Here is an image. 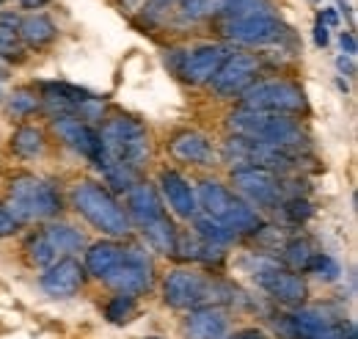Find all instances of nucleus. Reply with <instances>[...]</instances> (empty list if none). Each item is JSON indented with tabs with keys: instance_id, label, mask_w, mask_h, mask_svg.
I'll return each mask as SVG.
<instances>
[{
	"instance_id": "nucleus-27",
	"label": "nucleus",
	"mask_w": 358,
	"mask_h": 339,
	"mask_svg": "<svg viewBox=\"0 0 358 339\" xmlns=\"http://www.w3.org/2000/svg\"><path fill=\"white\" fill-rule=\"evenodd\" d=\"M314 251H317L314 243L309 237H303V235H295V237H289L281 246V256H284L287 268L295 270V273H303L306 270V265H309V259L314 256Z\"/></svg>"
},
{
	"instance_id": "nucleus-21",
	"label": "nucleus",
	"mask_w": 358,
	"mask_h": 339,
	"mask_svg": "<svg viewBox=\"0 0 358 339\" xmlns=\"http://www.w3.org/2000/svg\"><path fill=\"white\" fill-rule=\"evenodd\" d=\"M174 256L179 259H187V262H201V265H224L226 251L221 246H213L196 235H187V237H177V249H174Z\"/></svg>"
},
{
	"instance_id": "nucleus-26",
	"label": "nucleus",
	"mask_w": 358,
	"mask_h": 339,
	"mask_svg": "<svg viewBox=\"0 0 358 339\" xmlns=\"http://www.w3.org/2000/svg\"><path fill=\"white\" fill-rule=\"evenodd\" d=\"M45 232L47 237L52 240V246H55L58 254L72 256L75 251H83L86 249L83 232L75 229V226H69V223H50V226H45Z\"/></svg>"
},
{
	"instance_id": "nucleus-10",
	"label": "nucleus",
	"mask_w": 358,
	"mask_h": 339,
	"mask_svg": "<svg viewBox=\"0 0 358 339\" xmlns=\"http://www.w3.org/2000/svg\"><path fill=\"white\" fill-rule=\"evenodd\" d=\"M218 31L229 42L248 44V47H268L289 36V28L281 22L275 8L245 14V17H231V20H218Z\"/></svg>"
},
{
	"instance_id": "nucleus-22",
	"label": "nucleus",
	"mask_w": 358,
	"mask_h": 339,
	"mask_svg": "<svg viewBox=\"0 0 358 339\" xmlns=\"http://www.w3.org/2000/svg\"><path fill=\"white\" fill-rule=\"evenodd\" d=\"M17 34H20V42L25 47H36L39 50V47H47V44L55 42L58 28L47 14H28V17L20 20Z\"/></svg>"
},
{
	"instance_id": "nucleus-18",
	"label": "nucleus",
	"mask_w": 358,
	"mask_h": 339,
	"mask_svg": "<svg viewBox=\"0 0 358 339\" xmlns=\"http://www.w3.org/2000/svg\"><path fill=\"white\" fill-rule=\"evenodd\" d=\"M169 152L174 160L187 163V166H213L215 163V149L204 132L196 130H182L169 141Z\"/></svg>"
},
{
	"instance_id": "nucleus-16",
	"label": "nucleus",
	"mask_w": 358,
	"mask_h": 339,
	"mask_svg": "<svg viewBox=\"0 0 358 339\" xmlns=\"http://www.w3.org/2000/svg\"><path fill=\"white\" fill-rule=\"evenodd\" d=\"M160 193L166 199V205L174 210V215L179 218H196L199 215V196H196V185L174 169H166L157 179Z\"/></svg>"
},
{
	"instance_id": "nucleus-24",
	"label": "nucleus",
	"mask_w": 358,
	"mask_h": 339,
	"mask_svg": "<svg viewBox=\"0 0 358 339\" xmlns=\"http://www.w3.org/2000/svg\"><path fill=\"white\" fill-rule=\"evenodd\" d=\"M11 149L14 155L20 158H42L47 149V141H45V132L34 125H22L11 132Z\"/></svg>"
},
{
	"instance_id": "nucleus-36",
	"label": "nucleus",
	"mask_w": 358,
	"mask_h": 339,
	"mask_svg": "<svg viewBox=\"0 0 358 339\" xmlns=\"http://www.w3.org/2000/svg\"><path fill=\"white\" fill-rule=\"evenodd\" d=\"M339 42H342V50L348 53V58H356L358 44H356V36H353V31H342V36H339Z\"/></svg>"
},
{
	"instance_id": "nucleus-4",
	"label": "nucleus",
	"mask_w": 358,
	"mask_h": 339,
	"mask_svg": "<svg viewBox=\"0 0 358 339\" xmlns=\"http://www.w3.org/2000/svg\"><path fill=\"white\" fill-rule=\"evenodd\" d=\"M196 196H199V212L224 223L234 237L259 235V229L265 226L262 215L251 205H245L240 196H234L218 179H201L199 188H196Z\"/></svg>"
},
{
	"instance_id": "nucleus-8",
	"label": "nucleus",
	"mask_w": 358,
	"mask_h": 339,
	"mask_svg": "<svg viewBox=\"0 0 358 339\" xmlns=\"http://www.w3.org/2000/svg\"><path fill=\"white\" fill-rule=\"evenodd\" d=\"M231 185L240 196H245L243 202L251 205L254 210H278L284 199L289 196H303L298 191L289 188V182L268 169H257V166H243V169H231Z\"/></svg>"
},
{
	"instance_id": "nucleus-14",
	"label": "nucleus",
	"mask_w": 358,
	"mask_h": 339,
	"mask_svg": "<svg viewBox=\"0 0 358 339\" xmlns=\"http://www.w3.org/2000/svg\"><path fill=\"white\" fill-rule=\"evenodd\" d=\"M83 284H86V268L75 256H61L58 262L45 268V273L39 276V287L50 298L78 296L83 290Z\"/></svg>"
},
{
	"instance_id": "nucleus-11",
	"label": "nucleus",
	"mask_w": 358,
	"mask_h": 339,
	"mask_svg": "<svg viewBox=\"0 0 358 339\" xmlns=\"http://www.w3.org/2000/svg\"><path fill=\"white\" fill-rule=\"evenodd\" d=\"M105 284L113 287L122 296H143L155 287V262L146 249L124 243L122 246V256L113 265V270L105 276Z\"/></svg>"
},
{
	"instance_id": "nucleus-19",
	"label": "nucleus",
	"mask_w": 358,
	"mask_h": 339,
	"mask_svg": "<svg viewBox=\"0 0 358 339\" xmlns=\"http://www.w3.org/2000/svg\"><path fill=\"white\" fill-rule=\"evenodd\" d=\"M160 215H166V207H163L157 188L152 182H135L127 191V218L143 229L146 223L157 221Z\"/></svg>"
},
{
	"instance_id": "nucleus-23",
	"label": "nucleus",
	"mask_w": 358,
	"mask_h": 339,
	"mask_svg": "<svg viewBox=\"0 0 358 339\" xmlns=\"http://www.w3.org/2000/svg\"><path fill=\"white\" fill-rule=\"evenodd\" d=\"M141 232H143V237H146L149 249H155V251H160V254H171V256H174L179 232H177V226H174V221H171L169 215H160L157 221L146 223Z\"/></svg>"
},
{
	"instance_id": "nucleus-38",
	"label": "nucleus",
	"mask_w": 358,
	"mask_h": 339,
	"mask_svg": "<svg viewBox=\"0 0 358 339\" xmlns=\"http://www.w3.org/2000/svg\"><path fill=\"white\" fill-rule=\"evenodd\" d=\"M317 22H322L325 28H334V25H339V14L334 8H322L320 17H317Z\"/></svg>"
},
{
	"instance_id": "nucleus-42",
	"label": "nucleus",
	"mask_w": 358,
	"mask_h": 339,
	"mask_svg": "<svg viewBox=\"0 0 358 339\" xmlns=\"http://www.w3.org/2000/svg\"><path fill=\"white\" fill-rule=\"evenodd\" d=\"M336 67H339V69H342V72H345V69H348V75H353V72H356V69H353V64H350V61H345V55H342V58H339V61H336Z\"/></svg>"
},
{
	"instance_id": "nucleus-17",
	"label": "nucleus",
	"mask_w": 358,
	"mask_h": 339,
	"mask_svg": "<svg viewBox=\"0 0 358 339\" xmlns=\"http://www.w3.org/2000/svg\"><path fill=\"white\" fill-rule=\"evenodd\" d=\"M229 317L221 306H201L190 309L182 320V337L185 339H226Z\"/></svg>"
},
{
	"instance_id": "nucleus-12",
	"label": "nucleus",
	"mask_w": 358,
	"mask_h": 339,
	"mask_svg": "<svg viewBox=\"0 0 358 339\" xmlns=\"http://www.w3.org/2000/svg\"><path fill=\"white\" fill-rule=\"evenodd\" d=\"M229 55L231 50L226 44H199L193 50H171L166 61L185 83L204 85L215 78V72Z\"/></svg>"
},
{
	"instance_id": "nucleus-44",
	"label": "nucleus",
	"mask_w": 358,
	"mask_h": 339,
	"mask_svg": "<svg viewBox=\"0 0 358 339\" xmlns=\"http://www.w3.org/2000/svg\"><path fill=\"white\" fill-rule=\"evenodd\" d=\"M0 99H3V88H0Z\"/></svg>"
},
{
	"instance_id": "nucleus-33",
	"label": "nucleus",
	"mask_w": 358,
	"mask_h": 339,
	"mask_svg": "<svg viewBox=\"0 0 358 339\" xmlns=\"http://www.w3.org/2000/svg\"><path fill=\"white\" fill-rule=\"evenodd\" d=\"M281 215L292 223V226H301V223H306L309 218H312V205H309V199L306 196H289V199H284L281 202Z\"/></svg>"
},
{
	"instance_id": "nucleus-35",
	"label": "nucleus",
	"mask_w": 358,
	"mask_h": 339,
	"mask_svg": "<svg viewBox=\"0 0 358 339\" xmlns=\"http://www.w3.org/2000/svg\"><path fill=\"white\" fill-rule=\"evenodd\" d=\"M17 229H20V221L0 205V237H11Z\"/></svg>"
},
{
	"instance_id": "nucleus-41",
	"label": "nucleus",
	"mask_w": 358,
	"mask_h": 339,
	"mask_svg": "<svg viewBox=\"0 0 358 339\" xmlns=\"http://www.w3.org/2000/svg\"><path fill=\"white\" fill-rule=\"evenodd\" d=\"M47 3H50V0H20V6H22V8H31V11H34V8H42Z\"/></svg>"
},
{
	"instance_id": "nucleus-25",
	"label": "nucleus",
	"mask_w": 358,
	"mask_h": 339,
	"mask_svg": "<svg viewBox=\"0 0 358 339\" xmlns=\"http://www.w3.org/2000/svg\"><path fill=\"white\" fill-rule=\"evenodd\" d=\"M22 251L28 256V262L34 265V268H50L52 262H58L61 254L55 251V246H52V240L47 237L45 229H39V232H31L28 237H25V246H22Z\"/></svg>"
},
{
	"instance_id": "nucleus-30",
	"label": "nucleus",
	"mask_w": 358,
	"mask_h": 339,
	"mask_svg": "<svg viewBox=\"0 0 358 339\" xmlns=\"http://www.w3.org/2000/svg\"><path fill=\"white\" fill-rule=\"evenodd\" d=\"M135 312H138V300H135L133 296L116 293V296L105 303V317H108V323H113V326L130 323L135 317Z\"/></svg>"
},
{
	"instance_id": "nucleus-6",
	"label": "nucleus",
	"mask_w": 358,
	"mask_h": 339,
	"mask_svg": "<svg viewBox=\"0 0 358 339\" xmlns=\"http://www.w3.org/2000/svg\"><path fill=\"white\" fill-rule=\"evenodd\" d=\"M72 207L80 212L94 229L105 232L113 240L116 237H127L130 229H133L127 212L119 207L116 196L99 182L83 179V182L72 185Z\"/></svg>"
},
{
	"instance_id": "nucleus-1",
	"label": "nucleus",
	"mask_w": 358,
	"mask_h": 339,
	"mask_svg": "<svg viewBox=\"0 0 358 339\" xmlns=\"http://www.w3.org/2000/svg\"><path fill=\"white\" fill-rule=\"evenodd\" d=\"M240 298V290L213 273H201L193 268L171 270L163 282V300L171 309H201V306H224Z\"/></svg>"
},
{
	"instance_id": "nucleus-45",
	"label": "nucleus",
	"mask_w": 358,
	"mask_h": 339,
	"mask_svg": "<svg viewBox=\"0 0 358 339\" xmlns=\"http://www.w3.org/2000/svg\"><path fill=\"white\" fill-rule=\"evenodd\" d=\"M149 339H157V337H149Z\"/></svg>"
},
{
	"instance_id": "nucleus-46",
	"label": "nucleus",
	"mask_w": 358,
	"mask_h": 339,
	"mask_svg": "<svg viewBox=\"0 0 358 339\" xmlns=\"http://www.w3.org/2000/svg\"><path fill=\"white\" fill-rule=\"evenodd\" d=\"M0 3H3V0H0Z\"/></svg>"
},
{
	"instance_id": "nucleus-15",
	"label": "nucleus",
	"mask_w": 358,
	"mask_h": 339,
	"mask_svg": "<svg viewBox=\"0 0 358 339\" xmlns=\"http://www.w3.org/2000/svg\"><path fill=\"white\" fill-rule=\"evenodd\" d=\"M52 130H55V135H58L69 149H75L78 155H83L89 163L96 166V160H99V155H102V146H99L96 130L91 127L89 122L78 119L75 113H61V116H52Z\"/></svg>"
},
{
	"instance_id": "nucleus-2",
	"label": "nucleus",
	"mask_w": 358,
	"mask_h": 339,
	"mask_svg": "<svg viewBox=\"0 0 358 339\" xmlns=\"http://www.w3.org/2000/svg\"><path fill=\"white\" fill-rule=\"evenodd\" d=\"M99 135L102 155L96 166H122L141 174L143 163L149 160V132L133 116H113L108 119Z\"/></svg>"
},
{
	"instance_id": "nucleus-3",
	"label": "nucleus",
	"mask_w": 358,
	"mask_h": 339,
	"mask_svg": "<svg viewBox=\"0 0 358 339\" xmlns=\"http://www.w3.org/2000/svg\"><path fill=\"white\" fill-rule=\"evenodd\" d=\"M229 130H231V135L278 146L287 152H298V155H303V149L309 146L301 122H295L292 116H281V113H259V111L237 108L229 116Z\"/></svg>"
},
{
	"instance_id": "nucleus-13",
	"label": "nucleus",
	"mask_w": 358,
	"mask_h": 339,
	"mask_svg": "<svg viewBox=\"0 0 358 339\" xmlns=\"http://www.w3.org/2000/svg\"><path fill=\"white\" fill-rule=\"evenodd\" d=\"M259 69H262V61L254 53H231L215 72V78L210 81V85L221 99H231V97H240L248 85L257 83Z\"/></svg>"
},
{
	"instance_id": "nucleus-32",
	"label": "nucleus",
	"mask_w": 358,
	"mask_h": 339,
	"mask_svg": "<svg viewBox=\"0 0 358 339\" xmlns=\"http://www.w3.org/2000/svg\"><path fill=\"white\" fill-rule=\"evenodd\" d=\"M303 273H314V276L322 279V282H336V279L342 276V268H339V262H336L331 254H325V251H314V256L309 259V265H306Z\"/></svg>"
},
{
	"instance_id": "nucleus-40",
	"label": "nucleus",
	"mask_w": 358,
	"mask_h": 339,
	"mask_svg": "<svg viewBox=\"0 0 358 339\" xmlns=\"http://www.w3.org/2000/svg\"><path fill=\"white\" fill-rule=\"evenodd\" d=\"M328 39H331V36H328V28H325L322 22H317V25H314V44H317V47H325Z\"/></svg>"
},
{
	"instance_id": "nucleus-37",
	"label": "nucleus",
	"mask_w": 358,
	"mask_h": 339,
	"mask_svg": "<svg viewBox=\"0 0 358 339\" xmlns=\"http://www.w3.org/2000/svg\"><path fill=\"white\" fill-rule=\"evenodd\" d=\"M20 14L17 11H0V28H11V31H17L20 28Z\"/></svg>"
},
{
	"instance_id": "nucleus-9",
	"label": "nucleus",
	"mask_w": 358,
	"mask_h": 339,
	"mask_svg": "<svg viewBox=\"0 0 358 339\" xmlns=\"http://www.w3.org/2000/svg\"><path fill=\"white\" fill-rule=\"evenodd\" d=\"M240 108L259 111V113L295 116V113L309 111V99L303 88L292 81H259L240 94Z\"/></svg>"
},
{
	"instance_id": "nucleus-29",
	"label": "nucleus",
	"mask_w": 358,
	"mask_h": 339,
	"mask_svg": "<svg viewBox=\"0 0 358 339\" xmlns=\"http://www.w3.org/2000/svg\"><path fill=\"white\" fill-rule=\"evenodd\" d=\"M224 0H177V14L182 22H196L204 17H215Z\"/></svg>"
},
{
	"instance_id": "nucleus-7",
	"label": "nucleus",
	"mask_w": 358,
	"mask_h": 339,
	"mask_svg": "<svg viewBox=\"0 0 358 339\" xmlns=\"http://www.w3.org/2000/svg\"><path fill=\"white\" fill-rule=\"evenodd\" d=\"M245 270L254 276L257 287L265 293L268 298H273L275 303L281 306H289V309H298L306 303L309 296V284L301 273L278 265L275 259H270L268 254H251L243 259Z\"/></svg>"
},
{
	"instance_id": "nucleus-39",
	"label": "nucleus",
	"mask_w": 358,
	"mask_h": 339,
	"mask_svg": "<svg viewBox=\"0 0 358 339\" xmlns=\"http://www.w3.org/2000/svg\"><path fill=\"white\" fill-rule=\"evenodd\" d=\"M226 339H270L265 331H259V328H243V331H234L231 337Z\"/></svg>"
},
{
	"instance_id": "nucleus-20",
	"label": "nucleus",
	"mask_w": 358,
	"mask_h": 339,
	"mask_svg": "<svg viewBox=\"0 0 358 339\" xmlns=\"http://www.w3.org/2000/svg\"><path fill=\"white\" fill-rule=\"evenodd\" d=\"M122 246H124V243H116V240H99V243L89 246L86 259H83L86 273H91V276L99 279V282H105V276L113 270V265H116L119 256H122Z\"/></svg>"
},
{
	"instance_id": "nucleus-34",
	"label": "nucleus",
	"mask_w": 358,
	"mask_h": 339,
	"mask_svg": "<svg viewBox=\"0 0 358 339\" xmlns=\"http://www.w3.org/2000/svg\"><path fill=\"white\" fill-rule=\"evenodd\" d=\"M0 58L6 64L25 58V44L20 42V34L11 28H0Z\"/></svg>"
},
{
	"instance_id": "nucleus-28",
	"label": "nucleus",
	"mask_w": 358,
	"mask_h": 339,
	"mask_svg": "<svg viewBox=\"0 0 358 339\" xmlns=\"http://www.w3.org/2000/svg\"><path fill=\"white\" fill-rule=\"evenodd\" d=\"M193 229H196V232H193L196 237H201V240H207V243H213V246H221V249H226L229 243L237 240L224 223H218L215 218H210V215H204V212H199V215L193 218Z\"/></svg>"
},
{
	"instance_id": "nucleus-31",
	"label": "nucleus",
	"mask_w": 358,
	"mask_h": 339,
	"mask_svg": "<svg viewBox=\"0 0 358 339\" xmlns=\"http://www.w3.org/2000/svg\"><path fill=\"white\" fill-rule=\"evenodd\" d=\"M39 102H42V99H39V94H36L34 88H17V91L8 97V113L25 119V116H31V113L39 111Z\"/></svg>"
},
{
	"instance_id": "nucleus-5",
	"label": "nucleus",
	"mask_w": 358,
	"mask_h": 339,
	"mask_svg": "<svg viewBox=\"0 0 358 339\" xmlns=\"http://www.w3.org/2000/svg\"><path fill=\"white\" fill-rule=\"evenodd\" d=\"M20 223L50 221L64 210L61 193L52 182H47L36 174H17L8 179V207Z\"/></svg>"
},
{
	"instance_id": "nucleus-43",
	"label": "nucleus",
	"mask_w": 358,
	"mask_h": 339,
	"mask_svg": "<svg viewBox=\"0 0 358 339\" xmlns=\"http://www.w3.org/2000/svg\"><path fill=\"white\" fill-rule=\"evenodd\" d=\"M6 78H8V64L0 58V81H6Z\"/></svg>"
}]
</instances>
